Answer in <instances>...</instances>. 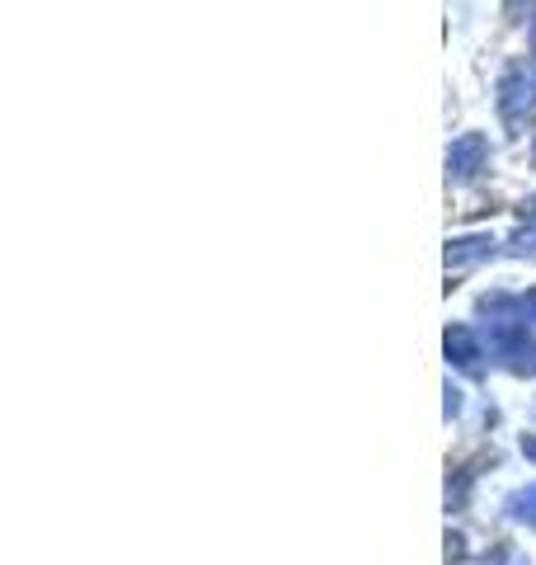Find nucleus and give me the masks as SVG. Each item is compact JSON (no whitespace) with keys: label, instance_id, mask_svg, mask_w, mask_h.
I'll list each match as a JSON object with an SVG mask.
<instances>
[{"label":"nucleus","instance_id":"obj_1","mask_svg":"<svg viewBox=\"0 0 536 565\" xmlns=\"http://www.w3.org/2000/svg\"><path fill=\"white\" fill-rule=\"evenodd\" d=\"M480 311L490 316V349L499 353V363L508 367L513 377H536V340L523 321V302H513V297L494 292L480 302Z\"/></svg>","mask_w":536,"mask_h":565},{"label":"nucleus","instance_id":"obj_2","mask_svg":"<svg viewBox=\"0 0 536 565\" xmlns=\"http://www.w3.org/2000/svg\"><path fill=\"white\" fill-rule=\"evenodd\" d=\"M499 118L513 137L536 128V76L527 66H508L499 76Z\"/></svg>","mask_w":536,"mask_h":565},{"label":"nucleus","instance_id":"obj_3","mask_svg":"<svg viewBox=\"0 0 536 565\" xmlns=\"http://www.w3.org/2000/svg\"><path fill=\"white\" fill-rule=\"evenodd\" d=\"M490 161V141L485 132H461L452 147H447V180L452 184H471Z\"/></svg>","mask_w":536,"mask_h":565},{"label":"nucleus","instance_id":"obj_4","mask_svg":"<svg viewBox=\"0 0 536 565\" xmlns=\"http://www.w3.org/2000/svg\"><path fill=\"white\" fill-rule=\"evenodd\" d=\"M442 349H447V363H452V367H461V373H480V359H485V349H480L471 326H447Z\"/></svg>","mask_w":536,"mask_h":565},{"label":"nucleus","instance_id":"obj_5","mask_svg":"<svg viewBox=\"0 0 536 565\" xmlns=\"http://www.w3.org/2000/svg\"><path fill=\"white\" fill-rule=\"evenodd\" d=\"M494 255V236H457V241H447V269H471V264L480 259H490Z\"/></svg>","mask_w":536,"mask_h":565},{"label":"nucleus","instance_id":"obj_6","mask_svg":"<svg viewBox=\"0 0 536 565\" xmlns=\"http://www.w3.org/2000/svg\"><path fill=\"white\" fill-rule=\"evenodd\" d=\"M508 514H513L517 523L536 527V486H523V490H513V494H508Z\"/></svg>","mask_w":536,"mask_h":565},{"label":"nucleus","instance_id":"obj_7","mask_svg":"<svg viewBox=\"0 0 536 565\" xmlns=\"http://www.w3.org/2000/svg\"><path fill=\"white\" fill-rule=\"evenodd\" d=\"M461 411V392H457V386H447V415H457Z\"/></svg>","mask_w":536,"mask_h":565},{"label":"nucleus","instance_id":"obj_8","mask_svg":"<svg viewBox=\"0 0 536 565\" xmlns=\"http://www.w3.org/2000/svg\"><path fill=\"white\" fill-rule=\"evenodd\" d=\"M527 6H532V0H527ZM504 10H508V20H513V24H517V20H523V0H508V6H504Z\"/></svg>","mask_w":536,"mask_h":565},{"label":"nucleus","instance_id":"obj_9","mask_svg":"<svg viewBox=\"0 0 536 565\" xmlns=\"http://www.w3.org/2000/svg\"><path fill=\"white\" fill-rule=\"evenodd\" d=\"M523 311H527V316H532V326H536V288H532V292H527V297H523Z\"/></svg>","mask_w":536,"mask_h":565},{"label":"nucleus","instance_id":"obj_10","mask_svg":"<svg viewBox=\"0 0 536 565\" xmlns=\"http://www.w3.org/2000/svg\"><path fill=\"white\" fill-rule=\"evenodd\" d=\"M499 565H527V556H517V552H508V556H499Z\"/></svg>","mask_w":536,"mask_h":565}]
</instances>
